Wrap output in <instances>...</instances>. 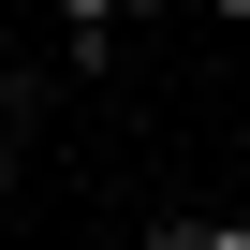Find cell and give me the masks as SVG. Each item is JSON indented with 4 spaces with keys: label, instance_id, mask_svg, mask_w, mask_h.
Wrapping results in <instances>:
<instances>
[{
    "label": "cell",
    "instance_id": "obj_3",
    "mask_svg": "<svg viewBox=\"0 0 250 250\" xmlns=\"http://www.w3.org/2000/svg\"><path fill=\"white\" fill-rule=\"evenodd\" d=\"M118 15H133V30H147V15H177V0H118Z\"/></svg>",
    "mask_w": 250,
    "mask_h": 250
},
{
    "label": "cell",
    "instance_id": "obj_2",
    "mask_svg": "<svg viewBox=\"0 0 250 250\" xmlns=\"http://www.w3.org/2000/svg\"><path fill=\"white\" fill-rule=\"evenodd\" d=\"M191 15H221V30H250V0H191Z\"/></svg>",
    "mask_w": 250,
    "mask_h": 250
},
{
    "label": "cell",
    "instance_id": "obj_1",
    "mask_svg": "<svg viewBox=\"0 0 250 250\" xmlns=\"http://www.w3.org/2000/svg\"><path fill=\"white\" fill-rule=\"evenodd\" d=\"M118 0H59V88H118Z\"/></svg>",
    "mask_w": 250,
    "mask_h": 250
}]
</instances>
